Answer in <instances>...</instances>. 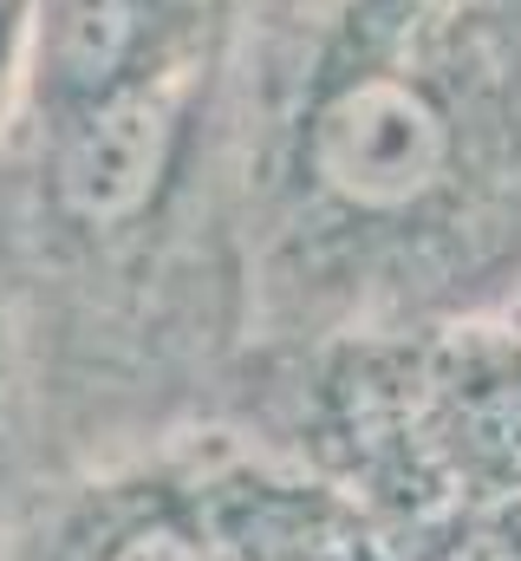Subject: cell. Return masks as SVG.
<instances>
[{"instance_id": "1", "label": "cell", "mask_w": 521, "mask_h": 561, "mask_svg": "<svg viewBox=\"0 0 521 561\" xmlns=\"http://www.w3.org/2000/svg\"><path fill=\"white\" fill-rule=\"evenodd\" d=\"M248 353L521 294V0H248Z\"/></svg>"}, {"instance_id": "2", "label": "cell", "mask_w": 521, "mask_h": 561, "mask_svg": "<svg viewBox=\"0 0 521 561\" xmlns=\"http://www.w3.org/2000/svg\"><path fill=\"white\" fill-rule=\"evenodd\" d=\"M202 503L222 561H397L385 523L333 477L267 437H196Z\"/></svg>"}, {"instance_id": "3", "label": "cell", "mask_w": 521, "mask_h": 561, "mask_svg": "<svg viewBox=\"0 0 521 561\" xmlns=\"http://www.w3.org/2000/svg\"><path fill=\"white\" fill-rule=\"evenodd\" d=\"M20 561H222L202 503L196 437L130 457L39 516Z\"/></svg>"}, {"instance_id": "4", "label": "cell", "mask_w": 521, "mask_h": 561, "mask_svg": "<svg viewBox=\"0 0 521 561\" xmlns=\"http://www.w3.org/2000/svg\"><path fill=\"white\" fill-rule=\"evenodd\" d=\"M26 419H33V386H26V333L0 294V529L20 496V463H26Z\"/></svg>"}, {"instance_id": "5", "label": "cell", "mask_w": 521, "mask_h": 561, "mask_svg": "<svg viewBox=\"0 0 521 561\" xmlns=\"http://www.w3.org/2000/svg\"><path fill=\"white\" fill-rule=\"evenodd\" d=\"M20 79H26V0H0V131L20 105Z\"/></svg>"}]
</instances>
